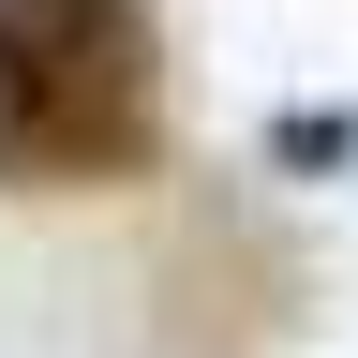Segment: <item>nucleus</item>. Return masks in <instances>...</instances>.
Instances as JSON below:
<instances>
[{
	"label": "nucleus",
	"instance_id": "nucleus-1",
	"mask_svg": "<svg viewBox=\"0 0 358 358\" xmlns=\"http://www.w3.org/2000/svg\"><path fill=\"white\" fill-rule=\"evenodd\" d=\"M179 150L150 0H0V194H120Z\"/></svg>",
	"mask_w": 358,
	"mask_h": 358
},
{
	"label": "nucleus",
	"instance_id": "nucleus-2",
	"mask_svg": "<svg viewBox=\"0 0 358 358\" xmlns=\"http://www.w3.org/2000/svg\"><path fill=\"white\" fill-rule=\"evenodd\" d=\"M268 164H299V179L358 164V105H284V120H268Z\"/></svg>",
	"mask_w": 358,
	"mask_h": 358
}]
</instances>
